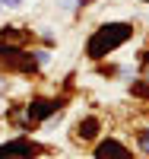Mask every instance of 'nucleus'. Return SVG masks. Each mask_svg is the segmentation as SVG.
<instances>
[{
	"label": "nucleus",
	"mask_w": 149,
	"mask_h": 159,
	"mask_svg": "<svg viewBox=\"0 0 149 159\" xmlns=\"http://www.w3.org/2000/svg\"><path fill=\"white\" fill-rule=\"evenodd\" d=\"M130 35H133V25H127V22H105L102 29H95V35L89 38L86 54H89L92 61H99V57H105V54H111L114 48H121Z\"/></svg>",
	"instance_id": "1"
},
{
	"label": "nucleus",
	"mask_w": 149,
	"mask_h": 159,
	"mask_svg": "<svg viewBox=\"0 0 149 159\" xmlns=\"http://www.w3.org/2000/svg\"><path fill=\"white\" fill-rule=\"evenodd\" d=\"M42 153V147L32 140H10V143H0V159H35Z\"/></svg>",
	"instance_id": "2"
},
{
	"label": "nucleus",
	"mask_w": 149,
	"mask_h": 159,
	"mask_svg": "<svg viewBox=\"0 0 149 159\" xmlns=\"http://www.w3.org/2000/svg\"><path fill=\"white\" fill-rule=\"evenodd\" d=\"M0 61H3L7 67H16V70H32L35 67L32 54H25V51L13 48V45H0Z\"/></svg>",
	"instance_id": "3"
},
{
	"label": "nucleus",
	"mask_w": 149,
	"mask_h": 159,
	"mask_svg": "<svg viewBox=\"0 0 149 159\" xmlns=\"http://www.w3.org/2000/svg\"><path fill=\"white\" fill-rule=\"evenodd\" d=\"M95 159H133V156H130V150H127L121 140H111V137H108V140L99 143Z\"/></svg>",
	"instance_id": "4"
},
{
	"label": "nucleus",
	"mask_w": 149,
	"mask_h": 159,
	"mask_svg": "<svg viewBox=\"0 0 149 159\" xmlns=\"http://www.w3.org/2000/svg\"><path fill=\"white\" fill-rule=\"evenodd\" d=\"M57 108H60V102H54V99H35L29 105V118H32V121H45V118L54 115Z\"/></svg>",
	"instance_id": "5"
},
{
	"label": "nucleus",
	"mask_w": 149,
	"mask_h": 159,
	"mask_svg": "<svg viewBox=\"0 0 149 159\" xmlns=\"http://www.w3.org/2000/svg\"><path fill=\"white\" fill-rule=\"evenodd\" d=\"M83 140H92L99 134V118H86V121H79V130H76Z\"/></svg>",
	"instance_id": "6"
},
{
	"label": "nucleus",
	"mask_w": 149,
	"mask_h": 159,
	"mask_svg": "<svg viewBox=\"0 0 149 159\" xmlns=\"http://www.w3.org/2000/svg\"><path fill=\"white\" fill-rule=\"evenodd\" d=\"M137 143H140V150H143V153H149V130H140Z\"/></svg>",
	"instance_id": "7"
},
{
	"label": "nucleus",
	"mask_w": 149,
	"mask_h": 159,
	"mask_svg": "<svg viewBox=\"0 0 149 159\" xmlns=\"http://www.w3.org/2000/svg\"><path fill=\"white\" fill-rule=\"evenodd\" d=\"M133 96H149V83H133Z\"/></svg>",
	"instance_id": "8"
},
{
	"label": "nucleus",
	"mask_w": 149,
	"mask_h": 159,
	"mask_svg": "<svg viewBox=\"0 0 149 159\" xmlns=\"http://www.w3.org/2000/svg\"><path fill=\"white\" fill-rule=\"evenodd\" d=\"M0 3H7V7H19L22 0H0Z\"/></svg>",
	"instance_id": "9"
}]
</instances>
